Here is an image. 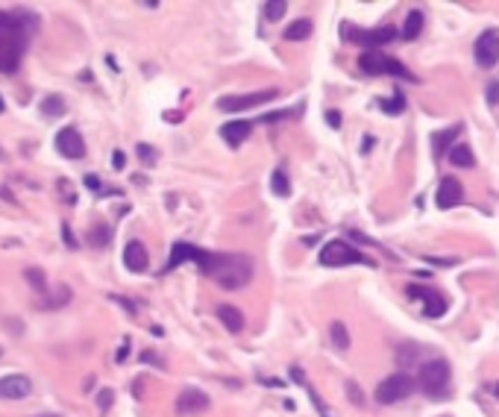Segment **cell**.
Wrapping results in <instances>:
<instances>
[{
	"mask_svg": "<svg viewBox=\"0 0 499 417\" xmlns=\"http://www.w3.org/2000/svg\"><path fill=\"white\" fill-rule=\"evenodd\" d=\"M38 18L24 9H0V74L18 71Z\"/></svg>",
	"mask_w": 499,
	"mask_h": 417,
	"instance_id": "6da1fadb",
	"label": "cell"
},
{
	"mask_svg": "<svg viewBox=\"0 0 499 417\" xmlns=\"http://www.w3.org/2000/svg\"><path fill=\"white\" fill-rule=\"evenodd\" d=\"M211 279L226 291H238L253 279V258L244 253H215L211 265Z\"/></svg>",
	"mask_w": 499,
	"mask_h": 417,
	"instance_id": "7a4b0ae2",
	"label": "cell"
},
{
	"mask_svg": "<svg viewBox=\"0 0 499 417\" xmlns=\"http://www.w3.org/2000/svg\"><path fill=\"white\" fill-rule=\"evenodd\" d=\"M359 68L364 71V74L370 77H379V74H391V77H399V80H408V82H417V77L411 74V71L403 65V62H396L394 56L388 53H382V50H364L359 56Z\"/></svg>",
	"mask_w": 499,
	"mask_h": 417,
	"instance_id": "3957f363",
	"label": "cell"
},
{
	"mask_svg": "<svg viewBox=\"0 0 499 417\" xmlns=\"http://www.w3.org/2000/svg\"><path fill=\"white\" fill-rule=\"evenodd\" d=\"M449 362L447 358H432V362H423L420 365V376L417 385L423 388V394L429 397H447L449 394Z\"/></svg>",
	"mask_w": 499,
	"mask_h": 417,
	"instance_id": "277c9868",
	"label": "cell"
},
{
	"mask_svg": "<svg viewBox=\"0 0 499 417\" xmlns=\"http://www.w3.org/2000/svg\"><path fill=\"white\" fill-rule=\"evenodd\" d=\"M320 265L323 268H344V265H367V268H373V262H370L367 256H362L359 250L352 247V244L341 241V238H332V241L323 244Z\"/></svg>",
	"mask_w": 499,
	"mask_h": 417,
	"instance_id": "5b68a950",
	"label": "cell"
},
{
	"mask_svg": "<svg viewBox=\"0 0 499 417\" xmlns=\"http://www.w3.org/2000/svg\"><path fill=\"white\" fill-rule=\"evenodd\" d=\"M415 379L408 376V373H394V376L388 379H382L376 385V402L379 406H391V402H399V400H405L415 394Z\"/></svg>",
	"mask_w": 499,
	"mask_h": 417,
	"instance_id": "8992f818",
	"label": "cell"
},
{
	"mask_svg": "<svg viewBox=\"0 0 499 417\" xmlns=\"http://www.w3.org/2000/svg\"><path fill=\"white\" fill-rule=\"evenodd\" d=\"M179 262H197L206 273H211V265H215V253H206V250H197L194 244H185V241H177L174 250H170V258L165 265V273L179 268Z\"/></svg>",
	"mask_w": 499,
	"mask_h": 417,
	"instance_id": "52a82bcc",
	"label": "cell"
},
{
	"mask_svg": "<svg viewBox=\"0 0 499 417\" xmlns=\"http://www.w3.org/2000/svg\"><path fill=\"white\" fill-rule=\"evenodd\" d=\"M279 92L276 89H265V92H253V94H226L218 100V109L221 112H244L253 109L259 103H267V100H276Z\"/></svg>",
	"mask_w": 499,
	"mask_h": 417,
	"instance_id": "ba28073f",
	"label": "cell"
},
{
	"mask_svg": "<svg viewBox=\"0 0 499 417\" xmlns=\"http://www.w3.org/2000/svg\"><path fill=\"white\" fill-rule=\"evenodd\" d=\"M408 297L411 300H423V314L426 318H444L449 309V300L444 294H438L435 288H423V285H408Z\"/></svg>",
	"mask_w": 499,
	"mask_h": 417,
	"instance_id": "9c48e42d",
	"label": "cell"
},
{
	"mask_svg": "<svg viewBox=\"0 0 499 417\" xmlns=\"http://www.w3.org/2000/svg\"><path fill=\"white\" fill-rule=\"evenodd\" d=\"M473 53H476V62L482 68H493L499 62V30H484L479 38H476V45H473Z\"/></svg>",
	"mask_w": 499,
	"mask_h": 417,
	"instance_id": "30bf717a",
	"label": "cell"
},
{
	"mask_svg": "<svg viewBox=\"0 0 499 417\" xmlns=\"http://www.w3.org/2000/svg\"><path fill=\"white\" fill-rule=\"evenodd\" d=\"M53 145H56V150L65 156V159H82V156H85V141L80 136V129H74V126L59 129Z\"/></svg>",
	"mask_w": 499,
	"mask_h": 417,
	"instance_id": "8fae6325",
	"label": "cell"
},
{
	"mask_svg": "<svg viewBox=\"0 0 499 417\" xmlns=\"http://www.w3.org/2000/svg\"><path fill=\"white\" fill-rule=\"evenodd\" d=\"M209 409H211L209 394L200 391V388H194V385H188V388H185V391L177 397V411H179V414H203V411H209Z\"/></svg>",
	"mask_w": 499,
	"mask_h": 417,
	"instance_id": "7c38bea8",
	"label": "cell"
},
{
	"mask_svg": "<svg viewBox=\"0 0 499 417\" xmlns=\"http://www.w3.org/2000/svg\"><path fill=\"white\" fill-rule=\"evenodd\" d=\"M461 197H464V189H461V182L455 180V177H444L438 182V191H435V203L438 209H452V206H459L461 203Z\"/></svg>",
	"mask_w": 499,
	"mask_h": 417,
	"instance_id": "4fadbf2b",
	"label": "cell"
},
{
	"mask_svg": "<svg viewBox=\"0 0 499 417\" xmlns=\"http://www.w3.org/2000/svg\"><path fill=\"white\" fill-rule=\"evenodd\" d=\"M347 38L359 41V45H367V50H373L379 45H388V41H394L396 30H394V27H379V30H350Z\"/></svg>",
	"mask_w": 499,
	"mask_h": 417,
	"instance_id": "5bb4252c",
	"label": "cell"
},
{
	"mask_svg": "<svg viewBox=\"0 0 499 417\" xmlns=\"http://www.w3.org/2000/svg\"><path fill=\"white\" fill-rule=\"evenodd\" d=\"M30 379L21 376V373H12V376L0 379V400H24L30 394Z\"/></svg>",
	"mask_w": 499,
	"mask_h": 417,
	"instance_id": "9a60e30c",
	"label": "cell"
},
{
	"mask_svg": "<svg viewBox=\"0 0 499 417\" xmlns=\"http://www.w3.org/2000/svg\"><path fill=\"white\" fill-rule=\"evenodd\" d=\"M124 265L130 268L133 273H141V270H147L150 265V256H147V247L141 241H130L124 247Z\"/></svg>",
	"mask_w": 499,
	"mask_h": 417,
	"instance_id": "2e32d148",
	"label": "cell"
},
{
	"mask_svg": "<svg viewBox=\"0 0 499 417\" xmlns=\"http://www.w3.org/2000/svg\"><path fill=\"white\" fill-rule=\"evenodd\" d=\"M250 133H253V124H250V121H226V124L221 126V138H223L230 147H238L241 141H247Z\"/></svg>",
	"mask_w": 499,
	"mask_h": 417,
	"instance_id": "e0dca14e",
	"label": "cell"
},
{
	"mask_svg": "<svg viewBox=\"0 0 499 417\" xmlns=\"http://www.w3.org/2000/svg\"><path fill=\"white\" fill-rule=\"evenodd\" d=\"M461 124H452V126H447V129H440V133H435L432 136V145H435V156L440 159V156H447L449 150H452V145H455V138L461 136Z\"/></svg>",
	"mask_w": 499,
	"mask_h": 417,
	"instance_id": "ac0fdd59",
	"label": "cell"
},
{
	"mask_svg": "<svg viewBox=\"0 0 499 417\" xmlns=\"http://www.w3.org/2000/svg\"><path fill=\"white\" fill-rule=\"evenodd\" d=\"M215 314H218V321L230 329V332H241V329H244V312H241V309L223 303V306L215 309Z\"/></svg>",
	"mask_w": 499,
	"mask_h": 417,
	"instance_id": "d6986e66",
	"label": "cell"
},
{
	"mask_svg": "<svg viewBox=\"0 0 499 417\" xmlns=\"http://www.w3.org/2000/svg\"><path fill=\"white\" fill-rule=\"evenodd\" d=\"M291 376L306 388V394H308V400H311V402H315V409H318V414H320V417H332V414H329V409H326V402L320 400V394L315 391V385H311V382L303 376V370H299V367H291Z\"/></svg>",
	"mask_w": 499,
	"mask_h": 417,
	"instance_id": "ffe728a7",
	"label": "cell"
},
{
	"mask_svg": "<svg viewBox=\"0 0 499 417\" xmlns=\"http://www.w3.org/2000/svg\"><path fill=\"white\" fill-rule=\"evenodd\" d=\"M423 24H426L423 9H411L408 15H405V24H403V38L405 41H415L423 33Z\"/></svg>",
	"mask_w": 499,
	"mask_h": 417,
	"instance_id": "44dd1931",
	"label": "cell"
},
{
	"mask_svg": "<svg viewBox=\"0 0 499 417\" xmlns=\"http://www.w3.org/2000/svg\"><path fill=\"white\" fill-rule=\"evenodd\" d=\"M447 156H449V162L455 168H473L476 165V156H473V150H470L467 145H452V150Z\"/></svg>",
	"mask_w": 499,
	"mask_h": 417,
	"instance_id": "7402d4cb",
	"label": "cell"
},
{
	"mask_svg": "<svg viewBox=\"0 0 499 417\" xmlns=\"http://www.w3.org/2000/svg\"><path fill=\"white\" fill-rule=\"evenodd\" d=\"M270 191L276 197H288L291 194V180L285 174V168H276L274 174H270Z\"/></svg>",
	"mask_w": 499,
	"mask_h": 417,
	"instance_id": "603a6c76",
	"label": "cell"
},
{
	"mask_svg": "<svg viewBox=\"0 0 499 417\" xmlns=\"http://www.w3.org/2000/svg\"><path fill=\"white\" fill-rule=\"evenodd\" d=\"M282 36L288 38V41H303V38L311 36V21H308V18H299V21H294V24L285 27Z\"/></svg>",
	"mask_w": 499,
	"mask_h": 417,
	"instance_id": "cb8c5ba5",
	"label": "cell"
},
{
	"mask_svg": "<svg viewBox=\"0 0 499 417\" xmlns=\"http://www.w3.org/2000/svg\"><path fill=\"white\" fill-rule=\"evenodd\" d=\"M285 12H288V3H285V0H265L262 3V15L267 21H279Z\"/></svg>",
	"mask_w": 499,
	"mask_h": 417,
	"instance_id": "d4e9b609",
	"label": "cell"
},
{
	"mask_svg": "<svg viewBox=\"0 0 499 417\" xmlns=\"http://www.w3.org/2000/svg\"><path fill=\"white\" fill-rule=\"evenodd\" d=\"M329 338H332V344L338 350H347L350 347V332H347V326L341 323V321H332V326H329Z\"/></svg>",
	"mask_w": 499,
	"mask_h": 417,
	"instance_id": "484cf974",
	"label": "cell"
},
{
	"mask_svg": "<svg viewBox=\"0 0 499 417\" xmlns=\"http://www.w3.org/2000/svg\"><path fill=\"white\" fill-rule=\"evenodd\" d=\"M89 241H91V244H100V247H106V244L112 241V229H109L106 224H97V226H91Z\"/></svg>",
	"mask_w": 499,
	"mask_h": 417,
	"instance_id": "4316f807",
	"label": "cell"
},
{
	"mask_svg": "<svg viewBox=\"0 0 499 417\" xmlns=\"http://www.w3.org/2000/svg\"><path fill=\"white\" fill-rule=\"evenodd\" d=\"M24 277H27V282H30V285H33V288H36L38 294H45V291H47L45 273H41L38 268H27V270H24Z\"/></svg>",
	"mask_w": 499,
	"mask_h": 417,
	"instance_id": "83f0119b",
	"label": "cell"
},
{
	"mask_svg": "<svg viewBox=\"0 0 499 417\" xmlns=\"http://www.w3.org/2000/svg\"><path fill=\"white\" fill-rule=\"evenodd\" d=\"M379 106H382V112H388V115H399V112L405 109V97L396 92V94H394V100H391V97L379 100Z\"/></svg>",
	"mask_w": 499,
	"mask_h": 417,
	"instance_id": "f1b7e54d",
	"label": "cell"
},
{
	"mask_svg": "<svg viewBox=\"0 0 499 417\" xmlns=\"http://www.w3.org/2000/svg\"><path fill=\"white\" fill-rule=\"evenodd\" d=\"M417 353H420V347H417V344H405V347H399V353H396L399 365H411V358H415Z\"/></svg>",
	"mask_w": 499,
	"mask_h": 417,
	"instance_id": "f546056e",
	"label": "cell"
},
{
	"mask_svg": "<svg viewBox=\"0 0 499 417\" xmlns=\"http://www.w3.org/2000/svg\"><path fill=\"white\" fill-rule=\"evenodd\" d=\"M112 402H115V391L112 388H103V391H97V409H112Z\"/></svg>",
	"mask_w": 499,
	"mask_h": 417,
	"instance_id": "4dcf8cb0",
	"label": "cell"
},
{
	"mask_svg": "<svg viewBox=\"0 0 499 417\" xmlns=\"http://www.w3.org/2000/svg\"><path fill=\"white\" fill-rule=\"evenodd\" d=\"M41 109H45V115H62L65 112V106H62V97H47L45 100V106H41Z\"/></svg>",
	"mask_w": 499,
	"mask_h": 417,
	"instance_id": "1f68e13d",
	"label": "cell"
},
{
	"mask_svg": "<svg viewBox=\"0 0 499 417\" xmlns=\"http://www.w3.org/2000/svg\"><path fill=\"white\" fill-rule=\"evenodd\" d=\"M347 397L355 402V406H364V394H362L359 382H347Z\"/></svg>",
	"mask_w": 499,
	"mask_h": 417,
	"instance_id": "d6a6232c",
	"label": "cell"
},
{
	"mask_svg": "<svg viewBox=\"0 0 499 417\" xmlns=\"http://www.w3.org/2000/svg\"><path fill=\"white\" fill-rule=\"evenodd\" d=\"M484 97H488V106H499V80L488 82V92H484Z\"/></svg>",
	"mask_w": 499,
	"mask_h": 417,
	"instance_id": "836d02e7",
	"label": "cell"
},
{
	"mask_svg": "<svg viewBox=\"0 0 499 417\" xmlns=\"http://www.w3.org/2000/svg\"><path fill=\"white\" fill-rule=\"evenodd\" d=\"M138 156H141V159H147L150 165L156 162V156H153V147H150V145H138Z\"/></svg>",
	"mask_w": 499,
	"mask_h": 417,
	"instance_id": "e575fe53",
	"label": "cell"
},
{
	"mask_svg": "<svg viewBox=\"0 0 499 417\" xmlns=\"http://www.w3.org/2000/svg\"><path fill=\"white\" fill-rule=\"evenodd\" d=\"M141 362H147V365H156V367H162V365H165V362H162V358L156 356V353H141Z\"/></svg>",
	"mask_w": 499,
	"mask_h": 417,
	"instance_id": "d590c367",
	"label": "cell"
},
{
	"mask_svg": "<svg viewBox=\"0 0 499 417\" xmlns=\"http://www.w3.org/2000/svg\"><path fill=\"white\" fill-rule=\"evenodd\" d=\"M126 165V156L121 153V150H115V153H112V168H115V170H121Z\"/></svg>",
	"mask_w": 499,
	"mask_h": 417,
	"instance_id": "8d00e7d4",
	"label": "cell"
},
{
	"mask_svg": "<svg viewBox=\"0 0 499 417\" xmlns=\"http://www.w3.org/2000/svg\"><path fill=\"white\" fill-rule=\"evenodd\" d=\"M429 265H459V258H438V256H426Z\"/></svg>",
	"mask_w": 499,
	"mask_h": 417,
	"instance_id": "74e56055",
	"label": "cell"
},
{
	"mask_svg": "<svg viewBox=\"0 0 499 417\" xmlns=\"http://www.w3.org/2000/svg\"><path fill=\"white\" fill-rule=\"evenodd\" d=\"M130 356V338H124V344H121V350L115 353V362H124V358Z\"/></svg>",
	"mask_w": 499,
	"mask_h": 417,
	"instance_id": "f35d334b",
	"label": "cell"
},
{
	"mask_svg": "<svg viewBox=\"0 0 499 417\" xmlns=\"http://www.w3.org/2000/svg\"><path fill=\"white\" fill-rule=\"evenodd\" d=\"M62 235H65V244H68V247H77V238L70 235V226H68V224L62 226Z\"/></svg>",
	"mask_w": 499,
	"mask_h": 417,
	"instance_id": "ab89813d",
	"label": "cell"
},
{
	"mask_svg": "<svg viewBox=\"0 0 499 417\" xmlns=\"http://www.w3.org/2000/svg\"><path fill=\"white\" fill-rule=\"evenodd\" d=\"M112 300H115V303H121L126 312H130V314H135V303H130V300H126V297H112Z\"/></svg>",
	"mask_w": 499,
	"mask_h": 417,
	"instance_id": "60d3db41",
	"label": "cell"
},
{
	"mask_svg": "<svg viewBox=\"0 0 499 417\" xmlns=\"http://www.w3.org/2000/svg\"><path fill=\"white\" fill-rule=\"evenodd\" d=\"M326 121H329L332 126H341V112H335V109H329V112H326Z\"/></svg>",
	"mask_w": 499,
	"mask_h": 417,
	"instance_id": "b9f144b4",
	"label": "cell"
},
{
	"mask_svg": "<svg viewBox=\"0 0 499 417\" xmlns=\"http://www.w3.org/2000/svg\"><path fill=\"white\" fill-rule=\"evenodd\" d=\"M85 185H89V189H97V191L103 189V182H100V180H97L94 174H89V177H85Z\"/></svg>",
	"mask_w": 499,
	"mask_h": 417,
	"instance_id": "7bdbcfd3",
	"label": "cell"
},
{
	"mask_svg": "<svg viewBox=\"0 0 499 417\" xmlns=\"http://www.w3.org/2000/svg\"><path fill=\"white\" fill-rule=\"evenodd\" d=\"M0 197H6V200H9V203H15V197H12V194H9V189H0Z\"/></svg>",
	"mask_w": 499,
	"mask_h": 417,
	"instance_id": "ee69618b",
	"label": "cell"
},
{
	"mask_svg": "<svg viewBox=\"0 0 499 417\" xmlns=\"http://www.w3.org/2000/svg\"><path fill=\"white\" fill-rule=\"evenodd\" d=\"M491 391H493V397H496V400H499V382H496V385H493V388H491Z\"/></svg>",
	"mask_w": 499,
	"mask_h": 417,
	"instance_id": "f6af8a7d",
	"label": "cell"
},
{
	"mask_svg": "<svg viewBox=\"0 0 499 417\" xmlns=\"http://www.w3.org/2000/svg\"><path fill=\"white\" fill-rule=\"evenodd\" d=\"M41 417H59V414H41Z\"/></svg>",
	"mask_w": 499,
	"mask_h": 417,
	"instance_id": "bcb514c9",
	"label": "cell"
},
{
	"mask_svg": "<svg viewBox=\"0 0 499 417\" xmlns=\"http://www.w3.org/2000/svg\"><path fill=\"white\" fill-rule=\"evenodd\" d=\"M0 356H3V350H0Z\"/></svg>",
	"mask_w": 499,
	"mask_h": 417,
	"instance_id": "7dc6e473",
	"label": "cell"
}]
</instances>
